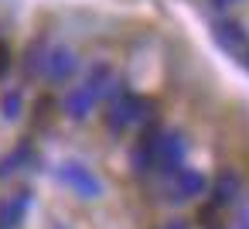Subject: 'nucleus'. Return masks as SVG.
<instances>
[{"mask_svg":"<svg viewBox=\"0 0 249 229\" xmlns=\"http://www.w3.org/2000/svg\"><path fill=\"white\" fill-rule=\"evenodd\" d=\"M147 110H150V103H147L143 96H137V93H120V96L109 103L106 127H109L113 134H123L130 123L143 120V116H147Z\"/></svg>","mask_w":249,"mask_h":229,"instance_id":"f257e3e1","label":"nucleus"},{"mask_svg":"<svg viewBox=\"0 0 249 229\" xmlns=\"http://www.w3.org/2000/svg\"><path fill=\"white\" fill-rule=\"evenodd\" d=\"M58 178H62L72 191H79L82 198H99V195H103L99 174H92V168H86V164H79V161H65V164L58 168Z\"/></svg>","mask_w":249,"mask_h":229,"instance_id":"f03ea898","label":"nucleus"},{"mask_svg":"<svg viewBox=\"0 0 249 229\" xmlns=\"http://www.w3.org/2000/svg\"><path fill=\"white\" fill-rule=\"evenodd\" d=\"M75 69H79V58H75V52L65 48V45H58V48H52V52L45 55V72H48V79H55V82L72 79Z\"/></svg>","mask_w":249,"mask_h":229,"instance_id":"7ed1b4c3","label":"nucleus"},{"mask_svg":"<svg viewBox=\"0 0 249 229\" xmlns=\"http://www.w3.org/2000/svg\"><path fill=\"white\" fill-rule=\"evenodd\" d=\"M28 205H31V191L28 188H21L18 195H11L7 202H0V229H18V222L24 219Z\"/></svg>","mask_w":249,"mask_h":229,"instance_id":"20e7f679","label":"nucleus"},{"mask_svg":"<svg viewBox=\"0 0 249 229\" xmlns=\"http://www.w3.org/2000/svg\"><path fill=\"white\" fill-rule=\"evenodd\" d=\"M205 188H208V181H205V174H201V171H195V168H181V171L174 174V195H171V198L184 202V198L201 195Z\"/></svg>","mask_w":249,"mask_h":229,"instance_id":"39448f33","label":"nucleus"},{"mask_svg":"<svg viewBox=\"0 0 249 229\" xmlns=\"http://www.w3.org/2000/svg\"><path fill=\"white\" fill-rule=\"evenodd\" d=\"M239 188H242V178L235 171H222L212 185V195H215V205H232L239 198Z\"/></svg>","mask_w":249,"mask_h":229,"instance_id":"423d86ee","label":"nucleus"},{"mask_svg":"<svg viewBox=\"0 0 249 229\" xmlns=\"http://www.w3.org/2000/svg\"><path fill=\"white\" fill-rule=\"evenodd\" d=\"M92 106H96V99H92V93H89L86 86H79V89H72V93L65 96V113H69L72 120H86V116L92 113Z\"/></svg>","mask_w":249,"mask_h":229,"instance_id":"0eeeda50","label":"nucleus"},{"mask_svg":"<svg viewBox=\"0 0 249 229\" xmlns=\"http://www.w3.org/2000/svg\"><path fill=\"white\" fill-rule=\"evenodd\" d=\"M215 41H218L225 52H239V48L246 45V31H242L235 21H222V24H215Z\"/></svg>","mask_w":249,"mask_h":229,"instance_id":"6e6552de","label":"nucleus"},{"mask_svg":"<svg viewBox=\"0 0 249 229\" xmlns=\"http://www.w3.org/2000/svg\"><path fill=\"white\" fill-rule=\"evenodd\" d=\"M109 86H113V69L109 65H92V72H89V79H86V89L92 93V99H99L103 93H109Z\"/></svg>","mask_w":249,"mask_h":229,"instance_id":"1a4fd4ad","label":"nucleus"},{"mask_svg":"<svg viewBox=\"0 0 249 229\" xmlns=\"http://www.w3.org/2000/svg\"><path fill=\"white\" fill-rule=\"evenodd\" d=\"M24 161H31V147H28V144H21V147H18L14 154H7V157H0V178H7V174L21 171Z\"/></svg>","mask_w":249,"mask_h":229,"instance_id":"9d476101","label":"nucleus"},{"mask_svg":"<svg viewBox=\"0 0 249 229\" xmlns=\"http://www.w3.org/2000/svg\"><path fill=\"white\" fill-rule=\"evenodd\" d=\"M21 106H24V99H21L18 89L14 93H4V99H0V113H4V120H18L21 116Z\"/></svg>","mask_w":249,"mask_h":229,"instance_id":"9b49d317","label":"nucleus"},{"mask_svg":"<svg viewBox=\"0 0 249 229\" xmlns=\"http://www.w3.org/2000/svg\"><path fill=\"white\" fill-rule=\"evenodd\" d=\"M45 55H48L45 45H41V41H31V48H28V62H24V72L35 76L38 69H45Z\"/></svg>","mask_w":249,"mask_h":229,"instance_id":"f8f14e48","label":"nucleus"},{"mask_svg":"<svg viewBox=\"0 0 249 229\" xmlns=\"http://www.w3.org/2000/svg\"><path fill=\"white\" fill-rule=\"evenodd\" d=\"M7 72H11V45L0 41V79H4Z\"/></svg>","mask_w":249,"mask_h":229,"instance_id":"ddd939ff","label":"nucleus"},{"mask_svg":"<svg viewBox=\"0 0 249 229\" xmlns=\"http://www.w3.org/2000/svg\"><path fill=\"white\" fill-rule=\"evenodd\" d=\"M164 229H188V222H184V219H171Z\"/></svg>","mask_w":249,"mask_h":229,"instance_id":"4468645a","label":"nucleus"},{"mask_svg":"<svg viewBox=\"0 0 249 229\" xmlns=\"http://www.w3.org/2000/svg\"><path fill=\"white\" fill-rule=\"evenodd\" d=\"M212 4H215V7H229V4H232V0H212Z\"/></svg>","mask_w":249,"mask_h":229,"instance_id":"2eb2a0df","label":"nucleus"},{"mask_svg":"<svg viewBox=\"0 0 249 229\" xmlns=\"http://www.w3.org/2000/svg\"><path fill=\"white\" fill-rule=\"evenodd\" d=\"M246 65H249V55H246Z\"/></svg>","mask_w":249,"mask_h":229,"instance_id":"dca6fc26","label":"nucleus"}]
</instances>
